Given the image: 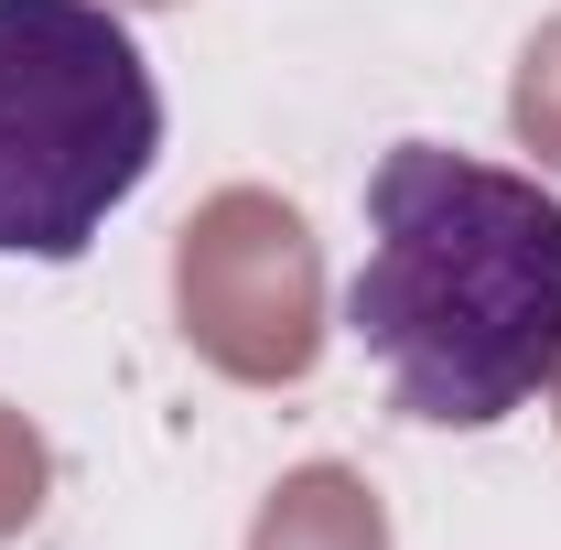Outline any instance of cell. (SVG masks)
<instances>
[{
	"label": "cell",
	"instance_id": "obj_1",
	"mask_svg": "<svg viewBox=\"0 0 561 550\" xmlns=\"http://www.w3.org/2000/svg\"><path fill=\"white\" fill-rule=\"evenodd\" d=\"M346 335L421 432H496L529 411L561 378V195L454 140L378 151Z\"/></svg>",
	"mask_w": 561,
	"mask_h": 550
},
{
	"label": "cell",
	"instance_id": "obj_2",
	"mask_svg": "<svg viewBox=\"0 0 561 550\" xmlns=\"http://www.w3.org/2000/svg\"><path fill=\"white\" fill-rule=\"evenodd\" d=\"M162 162V76L108 0H0V260L66 271Z\"/></svg>",
	"mask_w": 561,
	"mask_h": 550
}]
</instances>
